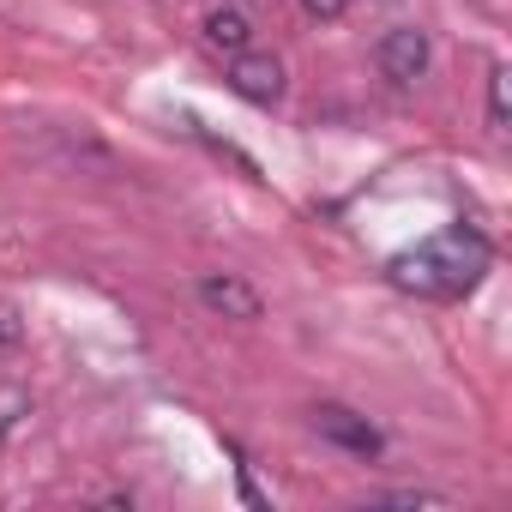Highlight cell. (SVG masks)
Returning a JSON list of instances; mask_svg holds the SVG:
<instances>
[{
  "label": "cell",
  "mask_w": 512,
  "mask_h": 512,
  "mask_svg": "<svg viewBox=\"0 0 512 512\" xmlns=\"http://www.w3.org/2000/svg\"><path fill=\"white\" fill-rule=\"evenodd\" d=\"M494 266V241L470 223H452L440 235H422L416 247L392 253L386 260V284L422 302H464Z\"/></svg>",
  "instance_id": "cell-1"
},
{
  "label": "cell",
  "mask_w": 512,
  "mask_h": 512,
  "mask_svg": "<svg viewBox=\"0 0 512 512\" xmlns=\"http://www.w3.org/2000/svg\"><path fill=\"white\" fill-rule=\"evenodd\" d=\"M308 422H314V434H320V440H332V446H344V452H356V458H380V452H386V434H380L362 410L314 404V410H308Z\"/></svg>",
  "instance_id": "cell-2"
},
{
  "label": "cell",
  "mask_w": 512,
  "mask_h": 512,
  "mask_svg": "<svg viewBox=\"0 0 512 512\" xmlns=\"http://www.w3.org/2000/svg\"><path fill=\"white\" fill-rule=\"evenodd\" d=\"M374 61H380V73H386L392 85H416V79L434 67V43H428V31H422V25H398V31H386V37H380Z\"/></svg>",
  "instance_id": "cell-3"
},
{
  "label": "cell",
  "mask_w": 512,
  "mask_h": 512,
  "mask_svg": "<svg viewBox=\"0 0 512 512\" xmlns=\"http://www.w3.org/2000/svg\"><path fill=\"white\" fill-rule=\"evenodd\" d=\"M229 91L247 97V103H260V109H272L284 97V61L266 55V49H241L229 61Z\"/></svg>",
  "instance_id": "cell-4"
},
{
  "label": "cell",
  "mask_w": 512,
  "mask_h": 512,
  "mask_svg": "<svg viewBox=\"0 0 512 512\" xmlns=\"http://www.w3.org/2000/svg\"><path fill=\"white\" fill-rule=\"evenodd\" d=\"M193 296H199V308L217 314V320H260V308H266L260 290H253L247 278H235V272H211V278H199Z\"/></svg>",
  "instance_id": "cell-5"
},
{
  "label": "cell",
  "mask_w": 512,
  "mask_h": 512,
  "mask_svg": "<svg viewBox=\"0 0 512 512\" xmlns=\"http://www.w3.org/2000/svg\"><path fill=\"white\" fill-rule=\"evenodd\" d=\"M205 43H211V49H229V55H241V49L253 43V25H247V13H241V7H211V13H205Z\"/></svg>",
  "instance_id": "cell-6"
},
{
  "label": "cell",
  "mask_w": 512,
  "mask_h": 512,
  "mask_svg": "<svg viewBox=\"0 0 512 512\" xmlns=\"http://www.w3.org/2000/svg\"><path fill=\"white\" fill-rule=\"evenodd\" d=\"M506 79H512L506 67L488 73V121H494V133H506Z\"/></svg>",
  "instance_id": "cell-7"
},
{
  "label": "cell",
  "mask_w": 512,
  "mask_h": 512,
  "mask_svg": "<svg viewBox=\"0 0 512 512\" xmlns=\"http://www.w3.org/2000/svg\"><path fill=\"white\" fill-rule=\"evenodd\" d=\"M31 410V392H19V386H0V434H13V422Z\"/></svg>",
  "instance_id": "cell-8"
},
{
  "label": "cell",
  "mask_w": 512,
  "mask_h": 512,
  "mask_svg": "<svg viewBox=\"0 0 512 512\" xmlns=\"http://www.w3.org/2000/svg\"><path fill=\"white\" fill-rule=\"evenodd\" d=\"M374 506H446V494H428V488H392V494H374Z\"/></svg>",
  "instance_id": "cell-9"
},
{
  "label": "cell",
  "mask_w": 512,
  "mask_h": 512,
  "mask_svg": "<svg viewBox=\"0 0 512 512\" xmlns=\"http://www.w3.org/2000/svg\"><path fill=\"white\" fill-rule=\"evenodd\" d=\"M25 338V326H19V308L13 302H0V350H13Z\"/></svg>",
  "instance_id": "cell-10"
},
{
  "label": "cell",
  "mask_w": 512,
  "mask_h": 512,
  "mask_svg": "<svg viewBox=\"0 0 512 512\" xmlns=\"http://www.w3.org/2000/svg\"><path fill=\"white\" fill-rule=\"evenodd\" d=\"M302 13H308V19H320V25H332V19H344V13H350V0H302Z\"/></svg>",
  "instance_id": "cell-11"
}]
</instances>
